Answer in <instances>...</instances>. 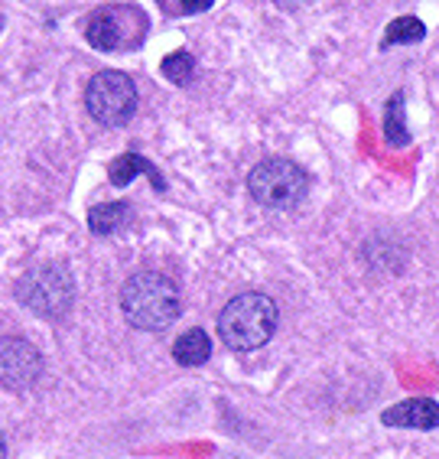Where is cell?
Wrapping results in <instances>:
<instances>
[{
    "label": "cell",
    "instance_id": "8",
    "mask_svg": "<svg viewBox=\"0 0 439 459\" xmlns=\"http://www.w3.org/2000/svg\"><path fill=\"white\" fill-rule=\"evenodd\" d=\"M387 427H413V430H433L439 420V407L430 398H410L404 404H394L381 417Z\"/></svg>",
    "mask_w": 439,
    "mask_h": 459
},
{
    "label": "cell",
    "instance_id": "16",
    "mask_svg": "<svg viewBox=\"0 0 439 459\" xmlns=\"http://www.w3.org/2000/svg\"><path fill=\"white\" fill-rule=\"evenodd\" d=\"M0 459H7V440H4V430H0Z\"/></svg>",
    "mask_w": 439,
    "mask_h": 459
},
{
    "label": "cell",
    "instance_id": "3",
    "mask_svg": "<svg viewBox=\"0 0 439 459\" xmlns=\"http://www.w3.org/2000/svg\"><path fill=\"white\" fill-rule=\"evenodd\" d=\"M150 33V20L133 4H108L88 17L85 39L101 53H131L141 49Z\"/></svg>",
    "mask_w": 439,
    "mask_h": 459
},
{
    "label": "cell",
    "instance_id": "13",
    "mask_svg": "<svg viewBox=\"0 0 439 459\" xmlns=\"http://www.w3.org/2000/svg\"><path fill=\"white\" fill-rule=\"evenodd\" d=\"M423 36H426V27L417 17H397L394 23H387L381 49H391V46H400V43H420Z\"/></svg>",
    "mask_w": 439,
    "mask_h": 459
},
{
    "label": "cell",
    "instance_id": "1",
    "mask_svg": "<svg viewBox=\"0 0 439 459\" xmlns=\"http://www.w3.org/2000/svg\"><path fill=\"white\" fill-rule=\"evenodd\" d=\"M121 309H124V319L133 329L157 333V329L173 326L176 319H179V313H183V303H179L176 283L167 274L141 271V274L127 277V283H124Z\"/></svg>",
    "mask_w": 439,
    "mask_h": 459
},
{
    "label": "cell",
    "instance_id": "9",
    "mask_svg": "<svg viewBox=\"0 0 439 459\" xmlns=\"http://www.w3.org/2000/svg\"><path fill=\"white\" fill-rule=\"evenodd\" d=\"M209 355H211V339L205 329H189V333H183L173 345V359L179 365H185V368H199V365H205L209 362Z\"/></svg>",
    "mask_w": 439,
    "mask_h": 459
},
{
    "label": "cell",
    "instance_id": "12",
    "mask_svg": "<svg viewBox=\"0 0 439 459\" xmlns=\"http://www.w3.org/2000/svg\"><path fill=\"white\" fill-rule=\"evenodd\" d=\"M384 137L391 147H407L410 143V127L404 115V91H394L384 108Z\"/></svg>",
    "mask_w": 439,
    "mask_h": 459
},
{
    "label": "cell",
    "instance_id": "4",
    "mask_svg": "<svg viewBox=\"0 0 439 459\" xmlns=\"http://www.w3.org/2000/svg\"><path fill=\"white\" fill-rule=\"evenodd\" d=\"M247 189L254 195V203L263 205V209H293L306 199L309 173L293 160L271 157L251 169Z\"/></svg>",
    "mask_w": 439,
    "mask_h": 459
},
{
    "label": "cell",
    "instance_id": "15",
    "mask_svg": "<svg viewBox=\"0 0 439 459\" xmlns=\"http://www.w3.org/2000/svg\"><path fill=\"white\" fill-rule=\"evenodd\" d=\"M157 4L167 17H193V13L209 10L215 0H157Z\"/></svg>",
    "mask_w": 439,
    "mask_h": 459
},
{
    "label": "cell",
    "instance_id": "7",
    "mask_svg": "<svg viewBox=\"0 0 439 459\" xmlns=\"http://www.w3.org/2000/svg\"><path fill=\"white\" fill-rule=\"evenodd\" d=\"M43 375V355L33 342L20 336L0 339V385L10 391L30 388Z\"/></svg>",
    "mask_w": 439,
    "mask_h": 459
},
{
    "label": "cell",
    "instance_id": "10",
    "mask_svg": "<svg viewBox=\"0 0 439 459\" xmlns=\"http://www.w3.org/2000/svg\"><path fill=\"white\" fill-rule=\"evenodd\" d=\"M133 219V209L131 203H101V205H91V212H88V229L95 231V235H115L121 225Z\"/></svg>",
    "mask_w": 439,
    "mask_h": 459
},
{
    "label": "cell",
    "instance_id": "6",
    "mask_svg": "<svg viewBox=\"0 0 439 459\" xmlns=\"http://www.w3.org/2000/svg\"><path fill=\"white\" fill-rule=\"evenodd\" d=\"M85 105L88 115L95 117L105 127H124L137 111V85L131 75L115 69H105L91 75L85 89Z\"/></svg>",
    "mask_w": 439,
    "mask_h": 459
},
{
    "label": "cell",
    "instance_id": "17",
    "mask_svg": "<svg viewBox=\"0 0 439 459\" xmlns=\"http://www.w3.org/2000/svg\"><path fill=\"white\" fill-rule=\"evenodd\" d=\"M0 30H4V17H0Z\"/></svg>",
    "mask_w": 439,
    "mask_h": 459
},
{
    "label": "cell",
    "instance_id": "14",
    "mask_svg": "<svg viewBox=\"0 0 439 459\" xmlns=\"http://www.w3.org/2000/svg\"><path fill=\"white\" fill-rule=\"evenodd\" d=\"M159 69H163V75H167L169 82H176V85H189L195 75V56L185 53V49H176V53H169L167 59L159 62Z\"/></svg>",
    "mask_w": 439,
    "mask_h": 459
},
{
    "label": "cell",
    "instance_id": "2",
    "mask_svg": "<svg viewBox=\"0 0 439 459\" xmlns=\"http://www.w3.org/2000/svg\"><path fill=\"white\" fill-rule=\"evenodd\" d=\"M277 329V303L267 293H241L219 316V336L231 352H254Z\"/></svg>",
    "mask_w": 439,
    "mask_h": 459
},
{
    "label": "cell",
    "instance_id": "11",
    "mask_svg": "<svg viewBox=\"0 0 439 459\" xmlns=\"http://www.w3.org/2000/svg\"><path fill=\"white\" fill-rule=\"evenodd\" d=\"M108 173H111V183H115V186H127L133 177H137V173H147V177H153V186H157V189H167V183H163V177L157 173V167H153L150 160H143L141 153H133V151L124 153V157H117Z\"/></svg>",
    "mask_w": 439,
    "mask_h": 459
},
{
    "label": "cell",
    "instance_id": "5",
    "mask_svg": "<svg viewBox=\"0 0 439 459\" xmlns=\"http://www.w3.org/2000/svg\"><path fill=\"white\" fill-rule=\"evenodd\" d=\"M17 300L46 319H62L75 303V283L62 264H39L17 281Z\"/></svg>",
    "mask_w": 439,
    "mask_h": 459
}]
</instances>
